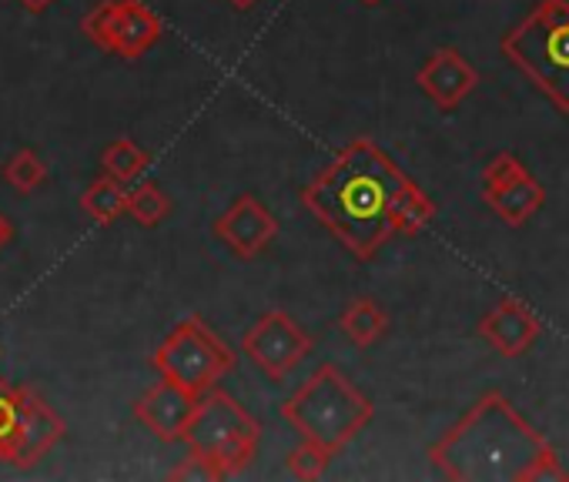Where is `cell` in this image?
<instances>
[{"instance_id": "cell-1", "label": "cell", "mask_w": 569, "mask_h": 482, "mask_svg": "<svg viewBox=\"0 0 569 482\" xmlns=\"http://www.w3.org/2000/svg\"><path fill=\"white\" fill-rule=\"evenodd\" d=\"M299 198L359 262H372L392 238H412L436 218V201L372 138L339 148Z\"/></svg>"}, {"instance_id": "cell-2", "label": "cell", "mask_w": 569, "mask_h": 482, "mask_svg": "<svg viewBox=\"0 0 569 482\" xmlns=\"http://www.w3.org/2000/svg\"><path fill=\"white\" fill-rule=\"evenodd\" d=\"M432 465L456 482H566L556 449L502 392H486L429 449Z\"/></svg>"}, {"instance_id": "cell-3", "label": "cell", "mask_w": 569, "mask_h": 482, "mask_svg": "<svg viewBox=\"0 0 569 482\" xmlns=\"http://www.w3.org/2000/svg\"><path fill=\"white\" fill-rule=\"evenodd\" d=\"M372 399L332 362L319 365L299 392L281 402V419L306 442H316L332 455L342 452L372 422Z\"/></svg>"}, {"instance_id": "cell-4", "label": "cell", "mask_w": 569, "mask_h": 482, "mask_svg": "<svg viewBox=\"0 0 569 482\" xmlns=\"http://www.w3.org/2000/svg\"><path fill=\"white\" fill-rule=\"evenodd\" d=\"M499 48L512 68L569 114V0H542Z\"/></svg>"}, {"instance_id": "cell-5", "label": "cell", "mask_w": 569, "mask_h": 482, "mask_svg": "<svg viewBox=\"0 0 569 482\" xmlns=\"http://www.w3.org/2000/svg\"><path fill=\"white\" fill-rule=\"evenodd\" d=\"M188 452L201 455L218 479L248 469L258 455L261 422L224 389H208L198 395V409L181 435Z\"/></svg>"}, {"instance_id": "cell-6", "label": "cell", "mask_w": 569, "mask_h": 482, "mask_svg": "<svg viewBox=\"0 0 569 482\" xmlns=\"http://www.w3.org/2000/svg\"><path fill=\"white\" fill-rule=\"evenodd\" d=\"M151 369L161 379H171L181 389L201 395V392L214 389L234 369V352L208 329V322L201 315H188L154 349Z\"/></svg>"}, {"instance_id": "cell-7", "label": "cell", "mask_w": 569, "mask_h": 482, "mask_svg": "<svg viewBox=\"0 0 569 482\" xmlns=\"http://www.w3.org/2000/svg\"><path fill=\"white\" fill-rule=\"evenodd\" d=\"M64 419L34 389L8 385L0 372V462L31 469L64 439Z\"/></svg>"}, {"instance_id": "cell-8", "label": "cell", "mask_w": 569, "mask_h": 482, "mask_svg": "<svg viewBox=\"0 0 569 482\" xmlns=\"http://www.w3.org/2000/svg\"><path fill=\"white\" fill-rule=\"evenodd\" d=\"M482 201L489 204L492 214H499V221L519 228L542 211L546 188L532 178V171L522 164L519 154L499 151L482 168Z\"/></svg>"}, {"instance_id": "cell-9", "label": "cell", "mask_w": 569, "mask_h": 482, "mask_svg": "<svg viewBox=\"0 0 569 482\" xmlns=\"http://www.w3.org/2000/svg\"><path fill=\"white\" fill-rule=\"evenodd\" d=\"M241 352L271 382H284L289 372L299 369V362L312 352V335L289 312H268L241 335Z\"/></svg>"}, {"instance_id": "cell-10", "label": "cell", "mask_w": 569, "mask_h": 482, "mask_svg": "<svg viewBox=\"0 0 569 482\" xmlns=\"http://www.w3.org/2000/svg\"><path fill=\"white\" fill-rule=\"evenodd\" d=\"M211 231L221 245L238 255V259H258L261 252L271 249L278 238V218L254 198V194H238L214 221Z\"/></svg>"}, {"instance_id": "cell-11", "label": "cell", "mask_w": 569, "mask_h": 482, "mask_svg": "<svg viewBox=\"0 0 569 482\" xmlns=\"http://www.w3.org/2000/svg\"><path fill=\"white\" fill-rule=\"evenodd\" d=\"M416 84L422 88V94L442 108V111H456L479 84V71L466 61L462 51L456 48H436L426 64L416 71Z\"/></svg>"}, {"instance_id": "cell-12", "label": "cell", "mask_w": 569, "mask_h": 482, "mask_svg": "<svg viewBox=\"0 0 569 482\" xmlns=\"http://www.w3.org/2000/svg\"><path fill=\"white\" fill-rule=\"evenodd\" d=\"M198 409V395L181 389L171 379H158L138 402H134V419L161 442H181L191 415Z\"/></svg>"}, {"instance_id": "cell-13", "label": "cell", "mask_w": 569, "mask_h": 482, "mask_svg": "<svg viewBox=\"0 0 569 482\" xmlns=\"http://www.w3.org/2000/svg\"><path fill=\"white\" fill-rule=\"evenodd\" d=\"M479 335H482V342H486L489 349H496L499 355L519 359V355H526V352L539 342L542 322H539V315H536L522 299L506 295V299H499V305H496L489 315H482Z\"/></svg>"}, {"instance_id": "cell-14", "label": "cell", "mask_w": 569, "mask_h": 482, "mask_svg": "<svg viewBox=\"0 0 569 482\" xmlns=\"http://www.w3.org/2000/svg\"><path fill=\"white\" fill-rule=\"evenodd\" d=\"M161 38H164V24L148 4H141V0H114L111 54H118L124 61H134V58L148 54Z\"/></svg>"}, {"instance_id": "cell-15", "label": "cell", "mask_w": 569, "mask_h": 482, "mask_svg": "<svg viewBox=\"0 0 569 482\" xmlns=\"http://www.w3.org/2000/svg\"><path fill=\"white\" fill-rule=\"evenodd\" d=\"M339 329H342V335H346L356 349H372L376 342L386 339V332H389V315H386V309H382L376 299L359 295V299H352V302L342 309Z\"/></svg>"}, {"instance_id": "cell-16", "label": "cell", "mask_w": 569, "mask_h": 482, "mask_svg": "<svg viewBox=\"0 0 569 482\" xmlns=\"http://www.w3.org/2000/svg\"><path fill=\"white\" fill-rule=\"evenodd\" d=\"M81 211L94 221V224H114L124 214L128 204V184L114 181L111 174H101L88 184V191L81 194Z\"/></svg>"}, {"instance_id": "cell-17", "label": "cell", "mask_w": 569, "mask_h": 482, "mask_svg": "<svg viewBox=\"0 0 569 482\" xmlns=\"http://www.w3.org/2000/svg\"><path fill=\"white\" fill-rule=\"evenodd\" d=\"M124 214L141 224V228H158L168 214H171V198L164 194V188L158 181H141L134 188H128V204Z\"/></svg>"}, {"instance_id": "cell-18", "label": "cell", "mask_w": 569, "mask_h": 482, "mask_svg": "<svg viewBox=\"0 0 569 482\" xmlns=\"http://www.w3.org/2000/svg\"><path fill=\"white\" fill-rule=\"evenodd\" d=\"M101 168H104V174H111L114 181L131 184V181H138V178L151 168V154H148L144 148H138L131 138H118V141H111V144L104 148Z\"/></svg>"}, {"instance_id": "cell-19", "label": "cell", "mask_w": 569, "mask_h": 482, "mask_svg": "<svg viewBox=\"0 0 569 482\" xmlns=\"http://www.w3.org/2000/svg\"><path fill=\"white\" fill-rule=\"evenodd\" d=\"M0 174H4V181H8L18 194H31V191H38V188H44L48 178H51L44 158H41L34 148H18V151L4 161V171H0Z\"/></svg>"}, {"instance_id": "cell-20", "label": "cell", "mask_w": 569, "mask_h": 482, "mask_svg": "<svg viewBox=\"0 0 569 482\" xmlns=\"http://www.w3.org/2000/svg\"><path fill=\"white\" fill-rule=\"evenodd\" d=\"M329 462H332V452H326L322 445L302 439V445H296L289 452V459H284V469H289V475H296L302 482H312V479H322L326 475Z\"/></svg>"}, {"instance_id": "cell-21", "label": "cell", "mask_w": 569, "mask_h": 482, "mask_svg": "<svg viewBox=\"0 0 569 482\" xmlns=\"http://www.w3.org/2000/svg\"><path fill=\"white\" fill-rule=\"evenodd\" d=\"M81 31L91 44H98L101 51H111V41H114V0H101L94 4L84 21H81Z\"/></svg>"}, {"instance_id": "cell-22", "label": "cell", "mask_w": 569, "mask_h": 482, "mask_svg": "<svg viewBox=\"0 0 569 482\" xmlns=\"http://www.w3.org/2000/svg\"><path fill=\"white\" fill-rule=\"evenodd\" d=\"M168 479H208V482H211V479H218V475H214V469H211L201 455L188 452V455L168 472Z\"/></svg>"}, {"instance_id": "cell-23", "label": "cell", "mask_w": 569, "mask_h": 482, "mask_svg": "<svg viewBox=\"0 0 569 482\" xmlns=\"http://www.w3.org/2000/svg\"><path fill=\"white\" fill-rule=\"evenodd\" d=\"M14 241V224H11V218L0 211V255H4V249Z\"/></svg>"}, {"instance_id": "cell-24", "label": "cell", "mask_w": 569, "mask_h": 482, "mask_svg": "<svg viewBox=\"0 0 569 482\" xmlns=\"http://www.w3.org/2000/svg\"><path fill=\"white\" fill-rule=\"evenodd\" d=\"M18 4H21L28 14H44V11L54 4V0H18Z\"/></svg>"}, {"instance_id": "cell-25", "label": "cell", "mask_w": 569, "mask_h": 482, "mask_svg": "<svg viewBox=\"0 0 569 482\" xmlns=\"http://www.w3.org/2000/svg\"><path fill=\"white\" fill-rule=\"evenodd\" d=\"M228 4H231L234 11H251V8L258 4V0H228Z\"/></svg>"}, {"instance_id": "cell-26", "label": "cell", "mask_w": 569, "mask_h": 482, "mask_svg": "<svg viewBox=\"0 0 569 482\" xmlns=\"http://www.w3.org/2000/svg\"><path fill=\"white\" fill-rule=\"evenodd\" d=\"M362 4H366V8H376V4H379V0H362Z\"/></svg>"}]
</instances>
